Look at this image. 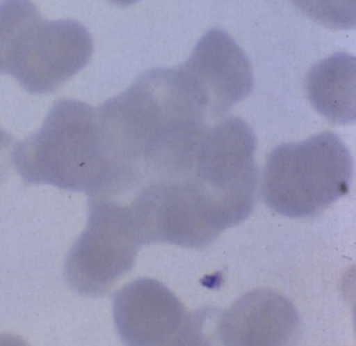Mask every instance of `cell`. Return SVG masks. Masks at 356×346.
<instances>
[{
    "label": "cell",
    "mask_w": 356,
    "mask_h": 346,
    "mask_svg": "<svg viewBox=\"0 0 356 346\" xmlns=\"http://www.w3.org/2000/svg\"><path fill=\"white\" fill-rule=\"evenodd\" d=\"M13 137L7 131L0 129V184L7 178L10 168L13 164Z\"/></svg>",
    "instance_id": "30bf717a"
},
{
    "label": "cell",
    "mask_w": 356,
    "mask_h": 346,
    "mask_svg": "<svg viewBox=\"0 0 356 346\" xmlns=\"http://www.w3.org/2000/svg\"><path fill=\"white\" fill-rule=\"evenodd\" d=\"M180 68L201 95L211 120L224 118L253 89V72L247 56L218 29L202 37Z\"/></svg>",
    "instance_id": "8992f818"
},
{
    "label": "cell",
    "mask_w": 356,
    "mask_h": 346,
    "mask_svg": "<svg viewBox=\"0 0 356 346\" xmlns=\"http://www.w3.org/2000/svg\"><path fill=\"white\" fill-rule=\"evenodd\" d=\"M114 5L120 6V7H129V6L134 5L139 0H109Z\"/></svg>",
    "instance_id": "8fae6325"
},
{
    "label": "cell",
    "mask_w": 356,
    "mask_h": 346,
    "mask_svg": "<svg viewBox=\"0 0 356 346\" xmlns=\"http://www.w3.org/2000/svg\"><path fill=\"white\" fill-rule=\"evenodd\" d=\"M299 329V314L293 304L268 289L239 298L218 325L222 343L237 346L286 345L295 341Z\"/></svg>",
    "instance_id": "52a82bcc"
},
{
    "label": "cell",
    "mask_w": 356,
    "mask_h": 346,
    "mask_svg": "<svg viewBox=\"0 0 356 346\" xmlns=\"http://www.w3.org/2000/svg\"><path fill=\"white\" fill-rule=\"evenodd\" d=\"M307 93L314 109L331 122L355 120V59L339 53L316 64L308 74Z\"/></svg>",
    "instance_id": "ba28073f"
},
{
    "label": "cell",
    "mask_w": 356,
    "mask_h": 346,
    "mask_svg": "<svg viewBox=\"0 0 356 346\" xmlns=\"http://www.w3.org/2000/svg\"><path fill=\"white\" fill-rule=\"evenodd\" d=\"M93 40L80 22L35 16L20 31L6 60L5 74L33 95L57 91L90 61Z\"/></svg>",
    "instance_id": "277c9868"
},
{
    "label": "cell",
    "mask_w": 356,
    "mask_h": 346,
    "mask_svg": "<svg viewBox=\"0 0 356 346\" xmlns=\"http://www.w3.org/2000/svg\"><path fill=\"white\" fill-rule=\"evenodd\" d=\"M353 175L349 149L337 134L323 132L270 152L262 174V198L287 218L318 216L347 195Z\"/></svg>",
    "instance_id": "7a4b0ae2"
},
{
    "label": "cell",
    "mask_w": 356,
    "mask_h": 346,
    "mask_svg": "<svg viewBox=\"0 0 356 346\" xmlns=\"http://www.w3.org/2000/svg\"><path fill=\"white\" fill-rule=\"evenodd\" d=\"M140 247L126 205L89 198L88 222L68 252L66 279L81 295H106L132 270Z\"/></svg>",
    "instance_id": "3957f363"
},
{
    "label": "cell",
    "mask_w": 356,
    "mask_h": 346,
    "mask_svg": "<svg viewBox=\"0 0 356 346\" xmlns=\"http://www.w3.org/2000/svg\"><path fill=\"white\" fill-rule=\"evenodd\" d=\"M12 160L26 182L91 195L102 175L97 109L60 100L38 132L14 145Z\"/></svg>",
    "instance_id": "6da1fadb"
},
{
    "label": "cell",
    "mask_w": 356,
    "mask_h": 346,
    "mask_svg": "<svg viewBox=\"0 0 356 346\" xmlns=\"http://www.w3.org/2000/svg\"><path fill=\"white\" fill-rule=\"evenodd\" d=\"M293 5L327 28L352 30L355 26V0H291Z\"/></svg>",
    "instance_id": "9c48e42d"
},
{
    "label": "cell",
    "mask_w": 356,
    "mask_h": 346,
    "mask_svg": "<svg viewBox=\"0 0 356 346\" xmlns=\"http://www.w3.org/2000/svg\"><path fill=\"white\" fill-rule=\"evenodd\" d=\"M113 318L126 345H199L205 316L191 313L160 281L140 278L116 292Z\"/></svg>",
    "instance_id": "5b68a950"
}]
</instances>
